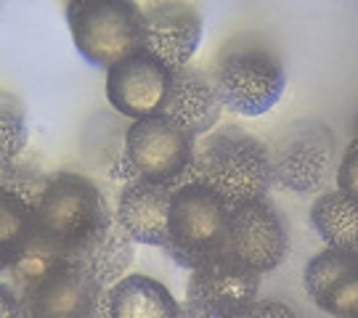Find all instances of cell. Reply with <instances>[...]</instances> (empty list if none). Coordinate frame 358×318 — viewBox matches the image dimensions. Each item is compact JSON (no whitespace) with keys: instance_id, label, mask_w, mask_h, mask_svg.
<instances>
[{"instance_id":"obj_1","label":"cell","mask_w":358,"mask_h":318,"mask_svg":"<svg viewBox=\"0 0 358 318\" xmlns=\"http://www.w3.org/2000/svg\"><path fill=\"white\" fill-rule=\"evenodd\" d=\"M186 183L205 186L229 207L266 199L273 186L268 146L242 127H220L196 146Z\"/></svg>"},{"instance_id":"obj_2","label":"cell","mask_w":358,"mask_h":318,"mask_svg":"<svg viewBox=\"0 0 358 318\" xmlns=\"http://www.w3.org/2000/svg\"><path fill=\"white\" fill-rule=\"evenodd\" d=\"M210 82L220 106L244 117L271 112L287 88L279 53L263 40H231L220 51Z\"/></svg>"},{"instance_id":"obj_3","label":"cell","mask_w":358,"mask_h":318,"mask_svg":"<svg viewBox=\"0 0 358 318\" xmlns=\"http://www.w3.org/2000/svg\"><path fill=\"white\" fill-rule=\"evenodd\" d=\"M231 207L199 183H180L170 199V223L162 244L165 254L180 268L205 266L229 250Z\"/></svg>"},{"instance_id":"obj_4","label":"cell","mask_w":358,"mask_h":318,"mask_svg":"<svg viewBox=\"0 0 358 318\" xmlns=\"http://www.w3.org/2000/svg\"><path fill=\"white\" fill-rule=\"evenodd\" d=\"M66 24L80 56L106 72L143 48V11L128 0H72Z\"/></svg>"},{"instance_id":"obj_5","label":"cell","mask_w":358,"mask_h":318,"mask_svg":"<svg viewBox=\"0 0 358 318\" xmlns=\"http://www.w3.org/2000/svg\"><path fill=\"white\" fill-rule=\"evenodd\" d=\"M115 215L103 194L93 180L83 178L77 173H53L48 191L40 207L35 210L38 229L51 236L64 254L75 252L80 244H85L99 229L109 223Z\"/></svg>"},{"instance_id":"obj_6","label":"cell","mask_w":358,"mask_h":318,"mask_svg":"<svg viewBox=\"0 0 358 318\" xmlns=\"http://www.w3.org/2000/svg\"><path fill=\"white\" fill-rule=\"evenodd\" d=\"M271 178L287 191H319L337 159L334 133L319 120H300L268 146Z\"/></svg>"},{"instance_id":"obj_7","label":"cell","mask_w":358,"mask_h":318,"mask_svg":"<svg viewBox=\"0 0 358 318\" xmlns=\"http://www.w3.org/2000/svg\"><path fill=\"white\" fill-rule=\"evenodd\" d=\"M196 138L165 115L136 120L125 136V154L141 180L176 189L186 183L194 162Z\"/></svg>"},{"instance_id":"obj_8","label":"cell","mask_w":358,"mask_h":318,"mask_svg":"<svg viewBox=\"0 0 358 318\" xmlns=\"http://www.w3.org/2000/svg\"><path fill=\"white\" fill-rule=\"evenodd\" d=\"M289 252V233L279 210L268 196L231 207L229 212V250L226 254L252 268L255 273H268Z\"/></svg>"},{"instance_id":"obj_9","label":"cell","mask_w":358,"mask_h":318,"mask_svg":"<svg viewBox=\"0 0 358 318\" xmlns=\"http://www.w3.org/2000/svg\"><path fill=\"white\" fill-rule=\"evenodd\" d=\"M260 273L229 254L194 268L186 297L210 318H239L257 303Z\"/></svg>"},{"instance_id":"obj_10","label":"cell","mask_w":358,"mask_h":318,"mask_svg":"<svg viewBox=\"0 0 358 318\" xmlns=\"http://www.w3.org/2000/svg\"><path fill=\"white\" fill-rule=\"evenodd\" d=\"M173 72L152 53L136 51L106 72V99L130 120L162 115Z\"/></svg>"},{"instance_id":"obj_11","label":"cell","mask_w":358,"mask_h":318,"mask_svg":"<svg viewBox=\"0 0 358 318\" xmlns=\"http://www.w3.org/2000/svg\"><path fill=\"white\" fill-rule=\"evenodd\" d=\"M143 11V51L170 72L183 69L202 43V13L192 3H154Z\"/></svg>"},{"instance_id":"obj_12","label":"cell","mask_w":358,"mask_h":318,"mask_svg":"<svg viewBox=\"0 0 358 318\" xmlns=\"http://www.w3.org/2000/svg\"><path fill=\"white\" fill-rule=\"evenodd\" d=\"M103 292L106 289L88 270L64 263L40 284L24 305L29 318H90Z\"/></svg>"},{"instance_id":"obj_13","label":"cell","mask_w":358,"mask_h":318,"mask_svg":"<svg viewBox=\"0 0 358 318\" xmlns=\"http://www.w3.org/2000/svg\"><path fill=\"white\" fill-rule=\"evenodd\" d=\"M306 289L313 303L334 318H356L358 252L327 247L306 266Z\"/></svg>"},{"instance_id":"obj_14","label":"cell","mask_w":358,"mask_h":318,"mask_svg":"<svg viewBox=\"0 0 358 318\" xmlns=\"http://www.w3.org/2000/svg\"><path fill=\"white\" fill-rule=\"evenodd\" d=\"M170 199H173L170 186H159L149 180H130L120 191L115 217L130 233L133 242L162 247L167 239V223H170Z\"/></svg>"},{"instance_id":"obj_15","label":"cell","mask_w":358,"mask_h":318,"mask_svg":"<svg viewBox=\"0 0 358 318\" xmlns=\"http://www.w3.org/2000/svg\"><path fill=\"white\" fill-rule=\"evenodd\" d=\"M220 101L215 96V88L210 82V77L199 69L183 66L173 72V82H170V93L162 106V115L183 127L189 136L199 138L210 133L220 120Z\"/></svg>"},{"instance_id":"obj_16","label":"cell","mask_w":358,"mask_h":318,"mask_svg":"<svg viewBox=\"0 0 358 318\" xmlns=\"http://www.w3.org/2000/svg\"><path fill=\"white\" fill-rule=\"evenodd\" d=\"M133 250H136V242L130 239L128 231L120 226V220L112 215L103 229L96 231L88 242L80 244L75 252L66 257V263L88 270L106 289V287H115L120 276L128 270V266L133 263Z\"/></svg>"},{"instance_id":"obj_17","label":"cell","mask_w":358,"mask_h":318,"mask_svg":"<svg viewBox=\"0 0 358 318\" xmlns=\"http://www.w3.org/2000/svg\"><path fill=\"white\" fill-rule=\"evenodd\" d=\"M0 260H3V273L11 279L8 287L27 303L53 270L64 266L66 254L51 236L35 229L13 252L0 254Z\"/></svg>"},{"instance_id":"obj_18","label":"cell","mask_w":358,"mask_h":318,"mask_svg":"<svg viewBox=\"0 0 358 318\" xmlns=\"http://www.w3.org/2000/svg\"><path fill=\"white\" fill-rule=\"evenodd\" d=\"M112 318H173L178 310L176 297L165 284L149 276H125L106 289Z\"/></svg>"},{"instance_id":"obj_19","label":"cell","mask_w":358,"mask_h":318,"mask_svg":"<svg viewBox=\"0 0 358 318\" xmlns=\"http://www.w3.org/2000/svg\"><path fill=\"white\" fill-rule=\"evenodd\" d=\"M310 226L332 250H358V199L343 191H324L310 207Z\"/></svg>"},{"instance_id":"obj_20","label":"cell","mask_w":358,"mask_h":318,"mask_svg":"<svg viewBox=\"0 0 358 318\" xmlns=\"http://www.w3.org/2000/svg\"><path fill=\"white\" fill-rule=\"evenodd\" d=\"M35 229V210L19 196L0 191V254L13 252Z\"/></svg>"},{"instance_id":"obj_21","label":"cell","mask_w":358,"mask_h":318,"mask_svg":"<svg viewBox=\"0 0 358 318\" xmlns=\"http://www.w3.org/2000/svg\"><path fill=\"white\" fill-rule=\"evenodd\" d=\"M3 191H8L13 196H19L22 202H27L32 210H38L45 191H48V183H51V175L43 173L40 167L35 165H24V162H13V165H6L3 173Z\"/></svg>"},{"instance_id":"obj_22","label":"cell","mask_w":358,"mask_h":318,"mask_svg":"<svg viewBox=\"0 0 358 318\" xmlns=\"http://www.w3.org/2000/svg\"><path fill=\"white\" fill-rule=\"evenodd\" d=\"M0 159L3 167L19 162V154L27 143V120H24V106L22 101L11 96V93H3V109H0Z\"/></svg>"},{"instance_id":"obj_23","label":"cell","mask_w":358,"mask_h":318,"mask_svg":"<svg viewBox=\"0 0 358 318\" xmlns=\"http://www.w3.org/2000/svg\"><path fill=\"white\" fill-rule=\"evenodd\" d=\"M358 143L353 140L350 149L343 157V165H340V173H337V180H340V191L348 194V196H356L358 186H356V157H358Z\"/></svg>"},{"instance_id":"obj_24","label":"cell","mask_w":358,"mask_h":318,"mask_svg":"<svg viewBox=\"0 0 358 318\" xmlns=\"http://www.w3.org/2000/svg\"><path fill=\"white\" fill-rule=\"evenodd\" d=\"M239 318H297L292 308L287 303H276V300H257L255 305Z\"/></svg>"},{"instance_id":"obj_25","label":"cell","mask_w":358,"mask_h":318,"mask_svg":"<svg viewBox=\"0 0 358 318\" xmlns=\"http://www.w3.org/2000/svg\"><path fill=\"white\" fill-rule=\"evenodd\" d=\"M0 318H29L24 300L8 284L0 287Z\"/></svg>"},{"instance_id":"obj_26","label":"cell","mask_w":358,"mask_h":318,"mask_svg":"<svg viewBox=\"0 0 358 318\" xmlns=\"http://www.w3.org/2000/svg\"><path fill=\"white\" fill-rule=\"evenodd\" d=\"M112 178H120V180H125V183H130V180H141L138 178V173H136V167H133V162L128 159V154H122V157L115 162V167H112Z\"/></svg>"},{"instance_id":"obj_27","label":"cell","mask_w":358,"mask_h":318,"mask_svg":"<svg viewBox=\"0 0 358 318\" xmlns=\"http://www.w3.org/2000/svg\"><path fill=\"white\" fill-rule=\"evenodd\" d=\"M173 318H210V316H207L202 308H196L194 303H189V300H186L183 305H178V310H176V316H173Z\"/></svg>"}]
</instances>
